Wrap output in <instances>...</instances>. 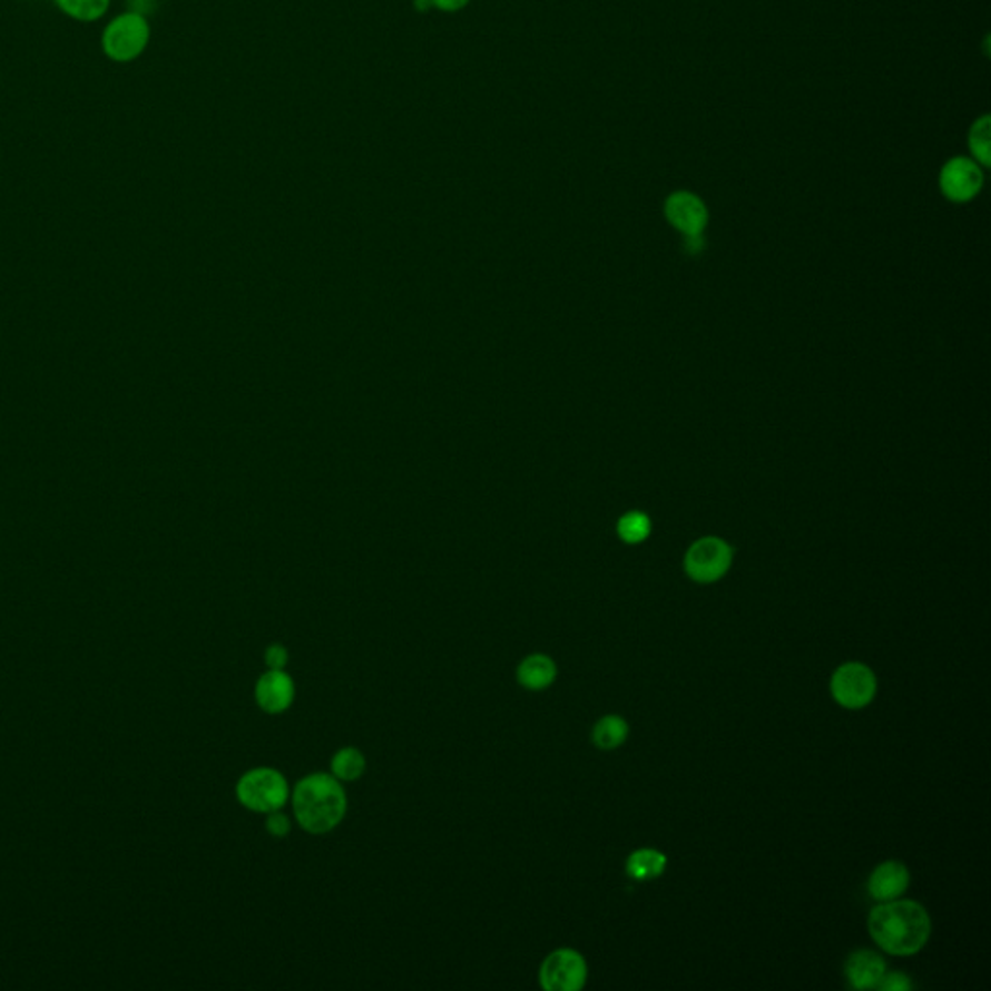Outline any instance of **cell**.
I'll return each mask as SVG.
<instances>
[{"mask_svg":"<svg viewBox=\"0 0 991 991\" xmlns=\"http://www.w3.org/2000/svg\"><path fill=\"white\" fill-rule=\"evenodd\" d=\"M628 738V723L618 715L600 718L592 728V742L599 749H616Z\"/></svg>","mask_w":991,"mask_h":991,"instance_id":"2e32d148","label":"cell"},{"mask_svg":"<svg viewBox=\"0 0 991 991\" xmlns=\"http://www.w3.org/2000/svg\"><path fill=\"white\" fill-rule=\"evenodd\" d=\"M295 696L296 686L293 676L285 670H272V668H267V673L259 676L254 689L259 709L267 715H282L285 710H290L291 705L295 703Z\"/></svg>","mask_w":991,"mask_h":991,"instance_id":"30bf717a","label":"cell"},{"mask_svg":"<svg viewBox=\"0 0 991 991\" xmlns=\"http://www.w3.org/2000/svg\"><path fill=\"white\" fill-rule=\"evenodd\" d=\"M293 814L311 835H326L347 814V794L332 773H312L291 792Z\"/></svg>","mask_w":991,"mask_h":991,"instance_id":"7a4b0ae2","label":"cell"},{"mask_svg":"<svg viewBox=\"0 0 991 991\" xmlns=\"http://www.w3.org/2000/svg\"><path fill=\"white\" fill-rule=\"evenodd\" d=\"M877 681L872 668L862 663L838 666L831 678V694L846 709H862L873 701Z\"/></svg>","mask_w":991,"mask_h":991,"instance_id":"52a82bcc","label":"cell"},{"mask_svg":"<svg viewBox=\"0 0 991 991\" xmlns=\"http://www.w3.org/2000/svg\"><path fill=\"white\" fill-rule=\"evenodd\" d=\"M910 873L901 862H883L873 870L867 881V893L872 899L885 903L904 895V891L909 889Z\"/></svg>","mask_w":991,"mask_h":991,"instance_id":"8fae6325","label":"cell"},{"mask_svg":"<svg viewBox=\"0 0 991 991\" xmlns=\"http://www.w3.org/2000/svg\"><path fill=\"white\" fill-rule=\"evenodd\" d=\"M330 769L340 783H355L366 771V757L356 747H341L333 754Z\"/></svg>","mask_w":991,"mask_h":991,"instance_id":"9a60e30c","label":"cell"},{"mask_svg":"<svg viewBox=\"0 0 991 991\" xmlns=\"http://www.w3.org/2000/svg\"><path fill=\"white\" fill-rule=\"evenodd\" d=\"M235 794L241 806L254 814L267 815L285 807L287 799L291 798V788L282 771L256 767L246 771L245 775L238 778Z\"/></svg>","mask_w":991,"mask_h":991,"instance_id":"3957f363","label":"cell"},{"mask_svg":"<svg viewBox=\"0 0 991 991\" xmlns=\"http://www.w3.org/2000/svg\"><path fill=\"white\" fill-rule=\"evenodd\" d=\"M266 831L275 838H285L291 833L290 815L283 814V810L267 814Z\"/></svg>","mask_w":991,"mask_h":991,"instance_id":"ffe728a7","label":"cell"},{"mask_svg":"<svg viewBox=\"0 0 991 991\" xmlns=\"http://www.w3.org/2000/svg\"><path fill=\"white\" fill-rule=\"evenodd\" d=\"M984 186V170L970 157H953L941 167L940 188L948 200L964 204L974 200Z\"/></svg>","mask_w":991,"mask_h":991,"instance_id":"ba28073f","label":"cell"},{"mask_svg":"<svg viewBox=\"0 0 991 991\" xmlns=\"http://www.w3.org/2000/svg\"><path fill=\"white\" fill-rule=\"evenodd\" d=\"M616 531L626 544H639L651 534V519L644 511H628L621 516Z\"/></svg>","mask_w":991,"mask_h":991,"instance_id":"d6986e66","label":"cell"},{"mask_svg":"<svg viewBox=\"0 0 991 991\" xmlns=\"http://www.w3.org/2000/svg\"><path fill=\"white\" fill-rule=\"evenodd\" d=\"M910 988H912V982L903 972H891V974L885 972V977L877 985V990L881 991H909Z\"/></svg>","mask_w":991,"mask_h":991,"instance_id":"7402d4cb","label":"cell"},{"mask_svg":"<svg viewBox=\"0 0 991 991\" xmlns=\"http://www.w3.org/2000/svg\"><path fill=\"white\" fill-rule=\"evenodd\" d=\"M867 930L885 953L909 956L924 949L932 935V920L922 904L893 899L870 912Z\"/></svg>","mask_w":991,"mask_h":991,"instance_id":"6da1fadb","label":"cell"},{"mask_svg":"<svg viewBox=\"0 0 991 991\" xmlns=\"http://www.w3.org/2000/svg\"><path fill=\"white\" fill-rule=\"evenodd\" d=\"M844 970H846L848 984L854 990H877V985L887 972V967L880 954L867 951V949H860L848 956Z\"/></svg>","mask_w":991,"mask_h":991,"instance_id":"7c38bea8","label":"cell"},{"mask_svg":"<svg viewBox=\"0 0 991 991\" xmlns=\"http://www.w3.org/2000/svg\"><path fill=\"white\" fill-rule=\"evenodd\" d=\"M733 556V547L726 540L705 537L689 547L684 558V568L697 583H715L730 570Z\"/></svg>","mask_w":991,"mask_h":991,"instance_id":"5b68a950","label":"cell"},{"mask_svg":"<svg viewBox=\"0 0 991 991\" xmlns=\"http://www.w3.org/2000/svg\"><path fill=\"white\" fill-rule=\"evenodd\" d=\"M57 7L76 22H97L111 7V0H55Z\"/></svg>","mask_w":991,"mask_h":991,"instance_id":"e0dca14e","label":"cell"},{"mask_svg":"<svg viewBox=\"0 0 991 991\" xmlns=\"http://www.w3.org/2000/svg\"><path fill=\"white\" fill-rule=\"evenodd\" d=\"M264 660H266L267 668H272V670H285V666L290 663V651L283 645H269L266 649V655H264Z\"/></svg>","mask_w":991,"mask_h":991,"instance_id":"44dd1931","label":"cell"},{"mask_svg":"<svg viewBox=\"0 0 991 991\" xmlns=\"http://www.w3.org/2000/svg\"><path fill=\"white\" fill-rule=\"evenodd\" d=\"M665 215L674 229L686 237H699L709 222V212L697 194L674 193L666 198Z\"/></svg>","mask_w":991,"mask_h":991,"instance_id":"9c48e42d","label":"cell"},{"mask_svg":"<svg viewBox=\"0 0 991 991\" xmlns=\"http://www.w3.org/2000/svg\"><path fill=\"white\" fill-rule=\"evenodd\" d=\"M539 982L547 991H579L587 982V962L573 949H556L539 970Z\"/></svg>","mask_w":991,"mask_h":991,"instance_id":"8992f818","label":"cell"},{"mask_svg":"<svg viewBox=\"0 0 991 991\" xmlns=\"http://www.w3.org/2000/svg\"><path fill=\"white\" fill-rule=\"evenodd\" d=\"M414 8L419 10V12H426L430 7H432V2L430 0H414Z\"/></svg>","mask_w":991,"mask_h":991,"instance_id":"cb8c5ba5","label":"cell"},{"mask_svg":"<svg viewBox=\"0 0 991 991\" xmlns=\"http://www.w3.org/2000/svg\"><path fill=\"white\" fill-rule=\"evenodd\" d=\"M991 119L988 115L974 120V125L970 126L969 148L970 154L974 157V161L982 167H990L991 156Z\"/></svg>","mask_w":991,"mask_h":991,"instance_id":"ac0fdd59","label":"cell"},{"mask_svg":"<svg viewBox=\"0 0 991 991\" xmlns=\"http://www.w3.org/2000/svg\"><path fill=\"white\" fill-rule=\"evenodd\" d=\"M666 864H668V860L663 852L655 851V848H641L629 856L626 872L634 881H649L663 875Z\"/></svg>","mask_w":991,"mask_h":991,"instance_id":"5bb4252c","label":"cell"},{"mask_svg":"<svg viewBox=\"0 0 991 991\" xmlns=\"http://www.w3.org/2000/svg\"><path fill=\"white\" fill-rule=\"evenodd\" d=\"M516 676H518L521 688L529 689V691H542L555 684L558 666L548 655L533 653L519 663Z\"/></svg>","mask_w":991,"mask_h":991,"instance_id":"4fadbf2b","label":"cell"},{"mask_svg":"<svg viewBox=\"0 0 991 991\" xmlns=\"http://www.w3.org/2000/svg\"><path fill=\"white\" fill-rule=\"evenodd\" d=\"M151 28L146 16L140 12H125L115 16L105 26L101 49L112 62H133L148 49Z\"/></svg>","mask_w":991,"mask_h":991,"instance_id":"277c9868","label":"cell"},{"mask_svg":"<svg viewBox=\"0 0 991 991\" xmlns=\"http://www.w3.org/2000/svg\"><path fill=\"white\" fill-rule=\"evenodd\" d=\"M430 2H432V7L445 10V12H455V10L467 7L469 0H430Z\"/></svg>","mask_w":991,"mask_h":991,"instance_id":"603a6c76","label":"cell"}]
</instances>
